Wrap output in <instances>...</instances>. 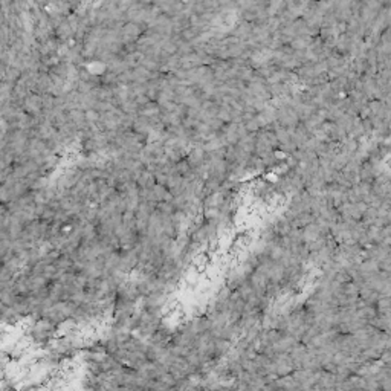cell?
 <instances>
[{"label": "cell", "instance_id": "6da1fadb", "mask_svg": "<svg viewBox=\"0 0 391 391\" xmlns=\"http://www.w3.org/2000/svg\"><path fill=\"white\" fill-rule=\"evenodd\" d=\"M185 160L192 170H198L204 165H207V151L204 150L202 145H192L186 151Z\"/></svg>", "mask_w": 391, "mask_h": 391}, {"label": "cell", "instance_id": "7a4b0ae2", "mask_svg": "<svg viewBox=\"0 0 391 391\" xmlns=\"http://www.w3.org/2000/svg\"><path fill=\"white\" fill-rule=\"evenodd\" d=\"M310 42H312L310 37H295L287 46H289L294 52H298V51H306Z\"/></svg>", "mask_w": 391, "mask_h": 391}]
</instances>
